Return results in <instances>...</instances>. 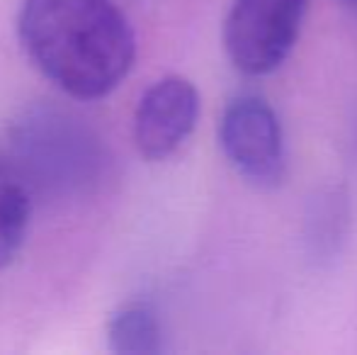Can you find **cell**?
<instances>
[{
  "label": "cell",
  "instance_id": "1",
  "mask_svg": "<svg viewBox=\"0 0 357 355\" xmlns=\"http://www.w3.org/2000/svg\"><path fill=\"white\" fill-rule=\"evenodd\" d=\"M17 39L29 63L78 100L109 95L137 59L134 29L112 0H22Z\"/></svg>",
  "mask_w": 357,
  "mask_h": 355
},
{
  "label": "cell",
  "instance_id": "2",
  "mask_svg": "<svg viewBox=\"0 0 357 355\" xmlns=\"http://www.w3.org/2000/svg\"><path fill=\"white\" fill-rule=\"evenodd\" d=\"M309 0H234L224 22V49L236 71L268 76L289 59Z\"/></svg>",
  "mask_w": 357,
  "mask_h": 355
},
{
  "label": "cell",
  "instance_id": "3",
  "mask_svg": "<svg viewBox=\"0 0 357 355\" xmlns=\"http://www.w3.org/2000/svg\"><path fill=\"white\" fill-rule=\"evenodd\" d=\"M219 144L226 161L255 188H278L287 176L284 134L270 103L258 95H236L219 119Z\"/></svg>",
  "mask_w": 357,
  "mask_h": 355
},
{
  "label": "cell",
  "instance_id": "4",
  "mask_svg": "<svg viewBox=\"0 0 357 355\" xmlns=\"http://www.w3.org/2000/svg\"><path fill=\"white\" fill-rule=\"evenodd\" d=\"M199 93L183 76H165L146 88L134 112V142L146 161L170 158L195 132Z\"/></svg>",
  "mask_w": 357,
  "mask_h": 355
},
{
  "label": "cell",
  "instance_id": "5",
  "mask_svg": "<svg viewBox=\"0 0 357 355\" xmlns=\"http://www.w3.org/2000/svg\"><path fill=\"white\" fill-rule=\"evenodd\" d=\"M32 195L24 178L0 158V270L20 256L29 232Z\"/></svg>",
  "mask_w": 357,
  "mask_h": 355
},
{
  "label": "cell",
  "instance_id": "6",
  "mask_svg": "<svg viewBox=\"0 0 357 355\" xmlns=\"http://www.w3.org/2000/svg\"><path fill=\"white\" fill-rule=\"evenodd\" d=\"M109 348L122 355H153L163 351V331L153 309L146 304H124L107 326Z\"/></svg>",
  "mask_w": 357,
  "mask_h": 355
},
{
  "label": "cell",
  "instance_id": "7",
  "mask_svg": "<svg viewBox=\"0 0 357 355\" xmlns=\"http://www.w3.org/2000/svg\"><path fill=\"white\" fill-rule=\"evenodd\" d=\"M348 197L340 190H326L311 202L306 214V241L314 256L331 258L338 251L345 232H348Z\"/></svg>",
  "mask_w": 357,
  "mask_h": 355
},
{
  "label": "cell",
  "instance_id": "8",
  "mask_svg": "<svg viewBox=\"0 0 357 355\" xmlns=\"http://www.w3.org/2000/svg\"><path fill=\"white\" fill-rule=\"evenodd\" d=\"M340 3H343V5H345V8H348V10H350V13H353V15H355V17H357V0H340Z\"/></svg>",
  "mask_w": 357,
  "mask_h": 355
}]
</instances>
